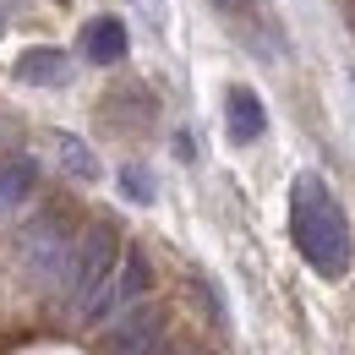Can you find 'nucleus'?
Masks as SVG:
<instances>
[{
  "label": "nucleus",
  "instance_id": "obj_1",
  "mask_svg": "<svg viewBox=\"0 0 355 355\" xmlns=\"http://www.w3.org/2000/svg\"><path fill=\"white\" fill-rule=\"evenodd\" d=\"M290 241L311 263V273H322V279L350 273V219H345L339 197L328 191V180L311 170L295 175V186H290Z\"/></svg>",
  "mask_w": 355,
  "mask_h": 355
},
{
  "label": "nucleus",
  "instance_id": "obj_2",
  "mask_svg": "<svg viewBox=\"0 0 355 355\" xmlns=\"http://www.w3.org/2000/svg\"><path fill=\"white\" fill-rule=\"evenodd\" d=\"M121 257V235H115V224H88L77 241H71V263L60 273V290H66V306L83 311L93 301V290L110 279V268Z\"/></svg>",
  "mask_w": 355,
  "mask_h": 355
},
{
  "label": "nucleus",
  "instance_id": "obj_3",
  "mask_svg": "<svg viewBox=\"0 0 355 355\" xmlns=\"http://www.w3.org/2000/svg\"><path fill=\"white\" fill-rule=\"evenodd\" d=\"M153 290V268H148V257L137 252V246H126L121 257H115V268H110V279L93 290V301L77 317L83 322H104V317H121V311H132L142 295Z\"/></svg>",
  "mask_w": 355,
  "mask_h": 355
},
{
  "label": "nucleus",
  "instance_id": "obj_4",
  "mask_svg": "<svg viewBox=\"0 0 355 355\" xmlns=\"http://www.w3.org/2000/svg\"><path fill=\"white\" fill-rule=\"evenodd\" d=\"M17 252H22V268H28L33 279H60L66 263H71V230H66L60 214H39V219L22 224Z\"/></svg>",
  "mask_w": 355,
  "mask_h": 355
},
{
  "label": "nucleus",
  "instance_id": "obj_5",
  "mask_svg": "<svg viewBox=\"0 0 355 355\" xmlns=\"http://www.w3.org/2000/svg\"><path fill=\"white\" fill-rule=\"evenodd\" d=\"M159 334H164V317L137 301L132 311H121V322H115L110 350H104V355H153V350H159Z\"/></svg>",
  "mask_w": 355,
  "mask_h": 355
},
{
  "label": "nucleus",
  "instance_id": "obj_6",
  "mask_svg": "<svg viewBox=\"0 0 355 355\" xmlns=\"http://www.w3.org/2000/svg\"><path fill=\"white\" fill-rule=\"evenodd\" d=\"M17 77L22 83H33V88H60V83H71V60H66V49H22L17 55Z\"/></svg>",
  "mask_w": 355,
  "mask_h": 355
},
{
  "label": "nucleus",
  "instance_id": "obj_7",
  "mask_svg": "<svg viewBox=\"0 0 355 355\" xmlns=\"http://www.w3.org/2000/svg\"><path fill=\"white\" fill-rule=\"evenodd\" d=\"M224 115H230V137H235V142H257V137L268 132V110L252 88H230Z\"/></svg>",
  "mask_w": 355,
  "mask_h": 355
},
{
  "label": "nucleus",
  "instance_id": "obj_8",
  "mask_svg": "<svg viewBox=\"0 0 355 355\" xmlns=\"http://www.w3.org/2000/svg\"><path fill=\"white\" fill-rule=\"evenodd\" d=\"M93 66H115V60H126V22L121 17H98L88 22V39H83Z\"/></svg>",
  "mask_w": 355,
  "mask_h": 355
},
{
  "label": "nucleus",
  "instance_id": "obj_9",
  "mask_svg": "<svg viewBox=\"0 0 355 355\" xmlns=\"http://www.w3.org/2000/svg\"><path fill=\"white\" fill-rule=\"evenodd\" d=\"M28 186H33V159H0V208L22 202Z\"/></svg>",
  "mask_w": 355,
  "mask_h": 355
},
{
  "label": "nucleus",
  "instance_id": "obj_10",
  "mask_svg": "<svg viewBox=\"0 0 355 355\" xmlns=\"http://www.w3.org/2000/svg\"><path fill=\"white\" fill-rule=\"evenodd\" d=\"M55 148H60V164H66L77 180H98V159L88 153V142H83V137H60Z\"/></svg>",
  "mask_w": 355,
  "mask_h": 355
},
{
  "label": "nucleus",
  "instance_id": "obj_11",
  "mask_svg": "<svg viewBox=\"0 0 355 355\" xmlns=\"http://www.w3.org/2000/svg\"><path fill=\"white\" fill-rule=\"evenodd\" d=\"M121 186H126L132 202H153V175H148L142 164H126V170H121Z\"/></svg>",
  "mask_w": 355,
  "mask_h": 355
},
{
  "label": "nucleus",
  "instance_id": "obj_12",
  "mask_svg": "<svg viewBox=\"0 0 355 355\" xmlns=\"http://www.w3.org/2000/svg\"><path fill=\"white\" fill-rule=\"evenodd\" d=\"M153 355H186V350H170V345H164V350H153Z\"/></svg>",
  "mask_w": 355,
  "mask_h": 355
},
{
  "label": "nucleus",
  "instance_id": "obj_13",
  "mask_svg": "<svg viewBox=\"0 0 355 355\" xmlns=\"http://www.w3.org/2000/svg\"><path fill=\"white\" fill-rule=\"evenodd\" d=\"M142 6H148V11H159V0H142Z\"/></svg>",
  "mask_w": 355,
  "mask_h": 355
},
{
  "label": "nucleus",
  "instance_id": "obj_14",
  "mask_svg": "<svg viewBox=\"0 0 355 355\" xmlns=\"http://www.w3.org/2000/svg\"><path fill=\"white\" fill-rule=\"evenodd\" d=\"M0 33H6V17H0Z\"/></svg>",
  "mask_w": 355,
  "mask_h": 355
}]
</instances>
